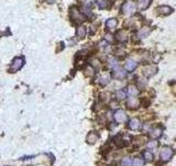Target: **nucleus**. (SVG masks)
<instances>
[{
  "instance_id": "nucleus-28",
  "label": "nucleus",
  "mask_w": 176,
  "mask_h": 166,
  "mask_svg": "<svg viewBox=\"0 0 176 166\" xmlns=\"http://www.w3.org/2000/svg\"><path fill=\"white\" fill-rule=\"evenodd\" d=\"M100 100H101L104 103H107L108 101H109V94L108 93H101L100 94Z\"/></svg>"
},
{
  "instance_id": "nucleus-11",
  "label": "nucleus",
  "mask_w": 176,
  "mask_h": 166,
  "mask_svg": "<svg viewBox=\"0 0 176 166\" xmlns=\"http://www.w3.org/2000/svg\"><path fill=\"white\" fill-rule=\"evenodd\" d=\"M98 82L101 84V85H107L110 82V74L109 73H104V74L99 75L98 76Z\"/></svg>"
},
{
  "instance_id": "nucleus-20",
  "label": "nucleus",
  "mask_w": 176,
  "mask_h": 166,
  "mask_svg": "<svg viewBox=\"0 0 176 166\" xmlns=\"http://www.w3.org/2000/svg\"><path fill=\"white\" fill-rule=\"evenodd\" d=\"M89 62H90L89 65H92L94 69H100V68H101V62H100L97 58H92V59L89 60Z\"/></svg>"
},
{
  "instance_id": "nucleus-6",
  "label": "nucleus",
  "mask_w": 176,
  "mask_h": 166,
  "mask_svg": "<svg viewBox=\"0 0 176 166\" xmlns=\"http://www.w3.org/2000/svg\"><path fill=\"white\" fill-rule=\"evenodd\" d=\"M140 105V100L135 96H130L127 101V107L129 109H138Z\"/></svg>"
},
{
  "instance_id": "nucleus-1",
  "label": "nucleus",
  "mask_w": 176,
  "mask_h": 166,
  "mask_svg": "<svg viewBox=\"0 0 176 166\" xmlns=\"http://www.w3.org/2000/svg\"><path fill=\"white\" fill-rule=\"evenodd\" d=\"M69 15H71V19L74 24H82L85 21V16H83L82 13L79 12V10L76 7H72L71 11H69Z\"/></svg>"
},
{
  "instance_id": "nucleus-18",
  "label": "nucleus",
  "mask_w": 176,
  "mask_h": 166,
  "mask_svg": "<svg viewBox=\"0 0 176 166\" xmlns=\"http://www.w3.org/2000/svg\"><path fill=\"white\" fill-rule=\"evenodd\" d=\"M149 33H150L149 28H142L140 31L137 33V36H138L139 39H144V38H146V37L149 36Z\"/></svg>"
},
{
  "instance_id": "nucleus-24",
  "label": "nucleus",
  "mask_w": 176,
  "mask_h": 166,
  "mask_svg": "<svg viewBox=\"0 0 176 166\" xmlns=\"http://www.w3.org/2000/svg\"><path fill=\"white\" fill-rule=\"evenodd\" d=\"M143 157H144V159H145L146 162H151L153 159V154L150 153L149 151H145V152L143 153Z\"/></svg>"
},
{
  "instance_id": "nucleus-7",
  "label": "nucleus",
  "mask_w": 176,
  "mask_h": 166,
  "mask_svg": "<svg viewBox=\"0 0 176 166\" xmlns=\"http://www.w3.org/2000/svg\"><path fill=\"white\" fill-rule=\"evenodd\" d=\"M137 67H138V62H135L134 60L128 59L127 61H125V70L129 71V72H132V71H134L135 69H137Z\"/></svg>"
},
{
  "instance_id": "nucleus-31",
  "label": "nucleus",
  "mask_w": 176,
  "mask_h": 166,
  "mask_svg": "<svg viewBox=\"0 0 176 166\" xmlns=\"http://www.w3.org/2000/svg\"><path fill=\"white\" fill-rule=\"evenodd\" d=\"M158 146V142L156 141H150V142L148 143V147L149 148H154Z\"/></svg>"
},
{
  "instance_id": "nucleus-16",
  "label": "nucleus",
  "mask_w": 176,
  "mask_h": 166,
  "mask_svg": "<svg viewBox=\"0 0 176 166\" xmlns=\"http://www.w3.org/2000/svg\"><path fill=\"white\" fill-rule=\"evenodd\" d=\"M98 134L96 132H90L89 134H88V136H87V143L88 144H95V143L97 142L98 140Z\"/></svg>"
},
{
  "instance_id": "nucleus-21",
  "label": "nucleus",
  "mask_w": 176,
  "mask_h": 166,
  "mask_svg": "<svg viewBox=\"0 0 176 166\" xmlns=\"http://www.w3.org/2000/svg\"><path fill=\"white\" fill-rule=\"evenodd\" d=\"M85 75H86V76H89V78H92V76L95 75V69L92 65H87V67L85 68Z\"/></svg>"
},
{
  "instance_id": "nucleus-22",
  "label": "nucleus",
  "mask_w": 176,
  "mask_h": 166,
  "mask_svg": "<svg viewBox=\"0 0 176 166\" xmlns=\"http://www.w3.org/2000/svg\"><path fill=\"white\" fill-rule=\"evenodd\" d=\"M128 93L130 94V96H137L139 94V90L135 85H130L128 88Z\"/></svg>"
},
{
  "instance_id": "nucleus-5",
  "label": "nucleus",
  "mask_w": 176,
  "mask_h": 166,
  "mask_svg": "<svg viewBox=\"0 0 176 166\" xmlns=\"http://www.w3.org/2000/svg\"><path fill=\"white\" fill-rule=\"evenodd\" d=\"M122 12L127 16H131L135 12V5L133 2H125L122 6Z\"/></svg>"
},
{
  "instance_id": "nucleus-29",
  "label": "nucleus",
  "mask_w": 176,
  "mask_h": 166,
  "mask_svg": "<svg viewBox=\"0 0 176 166\" xmlns=\"http://www.w3.org/2000/svg\"><path fill=\"white\" fill-rule=\"evenodd\" d=\"M116 95H117V98L120 100V99H125V96H127V93H125L123 90H120V91L117 92V94H116Z\"/></svg>"
},
{
  "instance_id": "nucleus-8",
  "label": "nucleus",
  "mask_w": 176,
  "mask_h": 166,
  "mask_svg": "<svg viewBox=\"0 0 176 166\" xmlns=\"http://www.w3.org/2000/svg\"><path fill=\"white\" fill-rule=\"evenodd\" d=\"M172 12H173V9L169 6H160L158 8V13L161 16H167V15H171Z\"/></svg>"
},
{
  "instance_id": "nucleus-17",
  "label": "nucleus",
  "mask_w": 176,
  "mask_h": 166,
  "mask_svg": "<svg viewBox=\"0 0 176 166\" xmlns=\"http://www.w3.org/2000/svg\"><path fill=\"white\" fill-rule=\"evenodd\" d=\"M86 33H87V30L84 26H79L78 28H77V30H76L77 38H79V39H84L85 37H86Z\"/></svg>"
},
{
  "instance_id": "nucleus-25",
  "label": "nucleus",
  "mask_w": 176,
  "mask_h": 166,
  "mask_svg": "<svg viewBox=\"0 0 176 166\" xmlns=\"http://www.w3.org/2000/svg\"><path fill=\"white\" fill-rule=\"evenodd\" d=\"M131 163H132L131 158L129 157V156H127V157L122 158V161H121V166H130Z\"/></svg>"
},
{
  "instance_id": "nucleus-23",
  "label": "nucleus",
  "mask_w": 176,
  "mask_h": 166,
  "mask_svg": "<svg viewBox=\"0 0 176 166\" xmlns=\"http://www.w3.org/2000/svg\"><path fill=\"white\" fill-rule=\"evenodd\" d=\"M161 133H162L161 129H154V130L151 131V136L154 138H158L161 136Z\"/></svg>"
},
{
  "instance_id": "nucleus-26",
  "label": "nucleus",
  "mask_w": 176,
  "mask_h": 166,
  "mask_svg": "<svg viewBox=\"0 0 176 166\" xmlns=\"http://www.w3.org/2000/svg\"><path fill=\"white\" fill-rule=\"evenodd\" d=\"M108 61H109V65L113 68V69H116V68L118 67V60L116 59V58H109Z\"/></svg>"
},
{
  "instance_id": "nucleus-2",
  "label": "nucleus",
  "mask_w": 176,
  "mask_h": 166,
  "mask_svg": "<svg viewBox=\"0 0 176 166\" xmlns=\"http://www.w3.org/2000/svg\"><path fill=\"white\" fill-rule=\"evenodd\" d=\"M24 65V59L22 57H18V58H14L13 61L11 62L10 65V72H17L21 69V68Z\"/></svg>"
},
{
  "instance_id": "nucleus-15",
  "label": "nucleus",
  "mask_w": 176,
  "mask_h": 166,
  "mask_svg": "<svg viewBox=\"0 0 176 166\" xmlns=\"http://www.w3.org/2000/svg\"><path fill=\"white\" fill-rule=\"evenodd\" d=\"M117 24H118V20L116 18L108 19V20L106 21V28H107L108 30H113V29L117 27Z\"/></svg>"
},
{
  "instance_id": "nucleus-14",
  "label": "nucleus",
  "mask_w": 176,
  "mask_h": 166,
  "mask_svg": "<svg viewBox=\"0 0 176 166\" xmlns=\"http://www.w3.org/2000/svg\"><path fill=\"white\" fill-rule=\"evenodd\" d=\"M125 75H127V73H125V71H123L122 69H119V68H116V69H113V76H115V79H123L125 78Z\"/></svg>"
},
{
  "instance_id": "nucleus-12",
  "label": "nucleus",
  "mask_w": 176,
  "mask_h": 166,
  "mask_svg": "<svg viewBox=\"0 0 176 166\" xmlns=\"http://www.w3.org/2000/svg\"><path fill=\"white\" fill-rule=\"evenodd\" d=\"M152 3V0H139L138 1V9L139 10H146Z\"/></svg>"
},
{
  "instance_id": "nucleus-3",
  "label": "nucleus",
  "mask_w": 176,
  "mask_h": 166,
  "mask_svg": "<svg viewBox=\"0 0 176 166\" xmlns=\"http://www.w3.org/2000/svg\"><path fill=\"white\" fill-rule=\"evenodd\" d=\"M173 154H174L173 150H172L171 147H167V146H165V147L162 148L161 154H160V155H161L162 161L167 162V161H170L172 157H173Z\"/></svg>"
},
{
  "instance_id": "nucleus-30",
  "label": "nucleus",
  "mask_w": 176,
  "mask_h": 166,
  "mask_svg": "<svg viewBox=\"0 0 176 166\" xmlns=\"http://www.w3.org/2000/svg\"><path fill=\"white\" fill-rule=\"evenodd\" d=\"M83 11H84V12H85L86 17H92V9H90V8H87V7H84Z\"/></svg>"
},
{
  "instance_id": "nucleus-9",
  "label": "nucleus",
  "mask_w": 176,
  "mask_h": 166,
  "mask_svg": "<svg viewBox=\"0 0 176 166\" xmlns=\"http://www.w3.org/2000/svg\"><path fill=\"white\" fill-rule=\"evenodd\" d=\"M116 39L119 42H127L128 41V32L125 30H119L116 33Z\"/></svg>"
},
{
  "instance_id": "nucleus-32",
  "label": "nucleus",
  "mask_w": 176,
  "mask_h": 166,
  "mask_svg": "<svg viewBox=\"0 0 176 166\" xmlns=\"http://www.w3.org/2000/svg\"><path fill=\"white\" fill-rule=\"evenodd\" d=\"M105 40H106V41H108V42H113V36H111V34H110V33H107V34H106V36H105Z\"/></svg>"
},
{
  "instance_id": "nucleus-27",
  "label": "nucleus",
  "mask_w": 176,
  "mask_h": 166,
  "mask_svg": "<svg viewBox=\"0 0 176 166\" xmlns=\"http://www.w3.org/2000/svg\"><path fill=\"white\" fill-rule=\"evenodd\" d=\"M144 165V161L141 159L140 157H135L133 159V166H143Z\"/></svg>"
},
{
  "instance_id": "nucleus-10",
  "label": "nucleus",
  "mask_w": 176,
  "mask_h": 166,
  "mask_svg": "<svg viewBox=\"0 0 176 166\" xmlns=\"http://www.w3.org/2000/svg\"><path fill=\"white\" fill-rule=\"evenodd\" d=\"M156 72H158V68L155 65H150V67L144 69V75H145L146 78L153 76L154 74H156Z\"/></svg>"
},
{
  "instance_id": "nucleus-13",
  "label": "nucleus",
  "mask_w": 176,
  "mask_h": 166,
  "mask_svg": "<svg viewBox=\"0 0 176 166\" xmlns=\"http://www.w3.org/2000/svg\"><path fill=\"white\" fill-rule=\"evenodd\" d=\"M141 126V122L139 119H131L130 122H129V127H130L131 130L135 131V130H139Z\"/></svg>"
},
{
  "instance_id": "nucleus-19",
  "label": "nucleus",
  "mask_w": 176,
  "mask_h": 166,
  "mask_svg": "<svg viewBox=\"0 0 176 166\" xmlns=\"http://www.w3.org/2000/svg\"><path fill=\"white\" fill-rule=\"evenodd\" d=\"M97 5L100 9H109L110 7L109 0H97Z\"/></svg>"
},
{
  "instance_id": "nucleus-4",
  "label": "nucleus",
  "mask_w": 176,
  "mask_h": 166,
  "mask_svg": "<svg viewBox=\"0 0 176 166\" xmlns=\"http://www.w3.org/2000/svg\"><path fill=\"white\" fill-rule=\"evenodd\" d=\"M113 119L117 123L121 124V123H125L127 121V114H125V112L123 110H118L113 114Z\"/></svg>"
}]
</instances>
